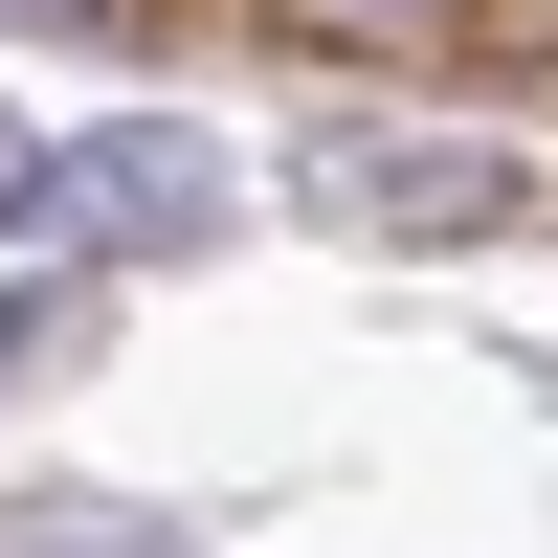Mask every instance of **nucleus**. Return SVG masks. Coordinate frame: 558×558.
Wrapping results in <instances>:
<instances>
[{
  "label": "nucleus",
  "mask_w": 558,
  "mask_h": 558,
  "mask_svg": "<svg viewBox=\"0 0 558 558\" xmlns=\"http://www.w3.org/2000/svg\"><path fill=\"white\" fill-rule=\"evenodd\" d=\"M0 558H157V536H112V514H89V536H0Z\"/></svg>",
  "instance_id": "nucleus-1"
},
{
  "label": "nucleus",
  "mask_w": 558,
  "mask_h": 558,
  "mask_svg": "<svg viewBox=\"0 0 558 558\" xmlns=\"http://www.w3.org/2000/svg\"><path fill=\"white\" fill-rule=\"evenodd\" d=\"M23 202H45V134H0V223H23Z\"/></svg>",
  "instance_id": "nucleus-2"
},
{
  "label": "nucleus",
  "mask_w": 558,
  "mask_h": 558,
  "mask_svg": "<svg viewBox=\"0 0 558 558\" xmlns=\"http://www.w3.org/2000/svg\"><path fill=\"white\" fill-rule=\"evenodd\" d=\"M23 336H45V313H23V291H0V357H23Z\"/></svg>",
  "instance_id": "nucleus-3"
},
{
  "label": "nucleus",
  "mask_w": 558,
  "mask_h": 558,
  "mask_svg": "<svg viewBox=\"0 0 558 558\" xmlns=\"http://www.w3.org/2000/svg\"><path fill=\"white\" fill-rule=\"evenodd\" d=\"M357 23H425V0H357Z\"/></svg>",
  "instance_id": "nucleus-4"
}]
</instances>
